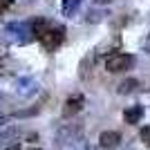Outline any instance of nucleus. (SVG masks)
Masks as SVG:
<instances>
[{"label": "nucleus", "mask_w": 150, "mask_h": 150, "mask_svg": "<svg viewBox=\"0 0 150 150\" xmlns=\"http://www.w3.org/2000/svg\"><path fill=\"white\" fill-rule=\"evenodd\" d=\"M36 38L40 40V45H43L47 52H54L58 50L63 45V40H65V27L63 25H54V23H45V27L36 34Z\"/></svg>", "instance_id": "obj_1"}, {"label": "nucleus", "mask_w": 150, "mask_h": 150, "mask_svg": "<svg viewBox=\"0 0 150 150\" xmlns=\"http://www.w3.org/2000/svg\"><path fill=\"white\" fill-rule=\"evenodd\" d=\"M34 34H31V25L29 20H23V23H9V25L2 29V40L11 45H25L29 43Z\"/></svg>", "instance_id": "obj_2"}, {"label": "nucleus", "mask_w": 150, "mask_h": 150, "mask_svg": "<svg viewBox=\"0 0 150 150\" xmlns=\"http://www.w3.org/2000/svg\"><path fill=\"white\" fill-rule=\"evenodd\" d=\"M132 65H134V56H132V54H121V52H117V54H110V56L105 58V69L110 74L125 72V69H130Z\"/></svg>", "instance_id": "obj_3"}, {"label": "nucleus", "mask_w": 150, "mask_h": 150, "mask_svg": "<svg viewBox=\"0 0 150 150\" xmlns=\"http://www.w3.org/2000/svg\"><path fill=\"white\" fill-rule=\"evenodd\" d=\"M83 103H85L83 94H72V96L65 101V105H63V117H65V119H69V117H74L76 112H81Z\"/></svg>", "instance_id": "obj_4"}, {"label": "nucleus", "mask_w": 150, "mask_h": 150, "mask_svg": "<svg viewBox=\"0 0 150 150\" xmlns=\"http://www.w3.org/2000/svg\"><path fill=\"white\" fill-rule=\"evenodd\" d=\"M99 144H101V148H103V150H114L117 146L121 144V134H119V132H114V130H110V132H101Z\"/></svg>", "instance_id": "obj_5"}, {"label": "nucleus", "mask_w": 150, "mask_h": 150, "mask_svg": "<svg viewBox=\"0 0 150 150\" xmlns=\"http://www.w3.org/2000/svg\"><path fill=\"white\" fill-rule=\"evenodd\" d=\"M141 117H144V105H130L123 112V121H125V123H130V125L139 123Z\"/></svg>", "instance_id": "obj_6"}, {"label": "nucleus", "mask_w": 150, "mask_h": 150, "mask_svg": "<svg viewBox=\"0 0 150 150\" xmlns=\"http://www.w3.org/2000/svg\"><path fill=\"white\" fill-rule=\"evenodd\" d=\"M139 85H141V83H139L137 79H125V81L119 83V94H130V92H134Z\"/></svg>", "instance_id": "obj_7"}, {"label": "nucleus", "mask_w": 150, "mask_h": 150, "mask_svg": "<svg viewBox=\"0 0 150 150\" xmlns=\"http://www.w3.org/2000/svg\"><path fill=\"white\" fill-rule=\"evenodd\" d=\"M81 2L83 0H63V13L65 16H74L76 9L81 7Z\"/></svg>", "instance_id": "obj_8"}, {"label": "nucleus", "mask_w": 150, "mask_h": 150, "mask_svg": "<svg viewBox=\"0 0 150 150\" xmlns=\"http://www.w3.org/2000/svg\"><path fill=\"white\" fill-rule=\"evenodd\" d=\"M103 16H105V11H101V9H92V11H88V16H85V23L96 25V23L103 20Z\"/></svg>", "instance_id": "obj_9"}, {"label": "nucleus", "mask_w": 150, "mask_h": 150, "mask_svg": "<svg viewBox=\"0 0 150 150\" xmlns=\"http://www.w3.org/2000/svg\"><path fill=\"white\" fill-rule=\"evenodd\" d=\"M18 85L23 88V90H20L23 94H29V92H34V88H38V85H36L34 81H31V79H20V81H18Z\"/></svg>", "instance_id": "obj_10"}, {"label": "nucleus", "mask_w": 150, "mask_h": 150, "mask_svg": "<svg viewBox=\"0 0 150 150\" xmlns=\"http://www.w3.org/2000/svg\"><path fill=\"white\" fill-rule=\"evenodd\" d=\"M141 139H144V144H146V146H150V128H148V125L141 130Z\"/></svg>", "instance_id": "obj_11"}, {"label": "nucleus", "mask_w": 150, "mask_h": 150, "mask_svg": "<svg viewBox=\"0 0 150 150\" xmlns=\"http://www.w3.org/2000/svg\"><path fill=\"white\" fill-rule=\"evenodd\" d=\"M94 5H99V7H103V5H110V2H112V0H92Z\"/></svg>", "instance_id": "obj_12"}, {"label": "nucleus", "mask_w": 150, "mask_h": 150, "mask_svg": "<svg viewBox=\"0 0 150 150\" xmlns=\"http://www.w3.org/2000/svg\"><path fill=\"white\" fill-rule=\"evenodd\" d=\"M29 150H40V148H29Z\"/></svg>", "instance_id": "obj_13"}]
</instances>
